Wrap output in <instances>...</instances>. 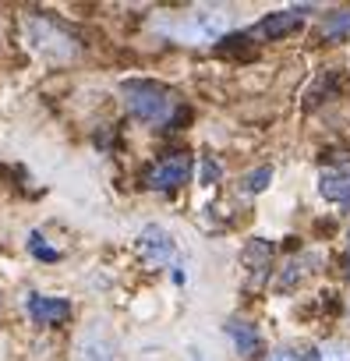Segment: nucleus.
<instances>
[{
	"instance_id": "obj_1",
	"label": "nucleus",
	"mask_w": 350,
	"mask_h": 361,
	"mask_svg": "<svg viewBox=\"0 0 350 361\" xmlns=\"http://www.w3.org/2000/svg\"><path fill=\"white\" fill-rule=\"evenodd\" d=\"M230 29H234L230 8H188V11H170L152 18V32L177 47H213L227 39Z\"/></svg>"
},
{
	"instance_id": "obj_2",
	"label": "nucleus",
	"mask_w": 350,
	"mask_h": 361,
	"mask_svg": "<svg viewBox=\"0 0 350 361\" xmlns=\"http://www.w3.org/2000/svg\"><path fill=\"white\" fill-rule=\"evenodd\" d=\"M120 99H124L127 114L142 124H166L173 117V110H177V96L152 78H127L120 85Z\"/></svg>"
},
{
	"instance_id": "obj_3",
	"label": "nucleus",
	"mask_w": 350,
	"mask_h": 361,
	"mask_svg": "<svg viewBox=\"0 0 350 361\" xmlns=\"http://www.w3.org/2000/svg\"><path fill=\"white\" fill-rule=\"evenodd\" d=\"M25 47H29L32 54L54 61V64L75 61L78 50H82V43H78L64 25H57V22H50V18H39V15L25 18Z\"/></svg>"
},
{
	"instance_id": "obj_4",
	"label": "nucleus",
	"mask_w": 350,
	"mask_h": 361,
	"mask_svg": "<svg viewBox=\"0 0 350 361\" xmlns=\"http://www.w3.org/2000/svg\"><path fill=\"white\" fill-rule=\"evenodd\" d=\"M75 361H120L117 333L106 322H89L75 340Z\"/></svg>"
},
{
	"instance_id": "obj_5",
	"label": "nucleus",
	"mask_w": 350,
	"mask_h": 361,
	"mask_svg": "<svg viewBox=\"0 0 350 361\" xmlns=\"http://www.w3.org/2000/svg\"><path fill=\"white\" fill-rule=\"evenodd\" d=\"M135 245H138L142 262L152 266V269H166V266L177 262V241H173V234L166 227H159V224H145L138 231V241Z\"/></svg>"
},
{
	"instance_id": "obj_6",
	"label": "nucleus",
	"mask_w": 350,
	"mask_h": 361,
	"mask_svg": "<svg viewBox=\"0 0 350 361\" xmlns=\"http://www.w3.org/2000/svg\"><path fill=\"white\" fill-rule=\"evenodd\" d=\"M188 180H192V156L188 152L163 156L145 170V188L149 192H173V188L188 185Z\"/></svg>"
},
{
	"instance_id": "obj_7",
	"label": "nucleus",
	"mask_w": 350,
	"mask_h": 361,
	"mask_svg": "<svg viewBox=\"0 0 350 361\" xmlns=\"http://www.w3.org/2000/svg\"><path fill=\"white\" fill-rule=\"evenodd\" d=\"M304 15H308V8H283V11H273V15H265L258 25H251L244 36H248V39H283V36H290V32L301 29Z\"/></svg>"
},
{
	"instance_id": "obj_8",
	"label": "nucleus",
	"mask_w": 350,
	"mask_h": 361,
	"mask_svg": "<svg viewBox=\"0 0 350 361\" xmlns=\"http://www.w3.org/2000/svg\"><path fill=\"white\" fill-rule=\"evenodd\" d=\"M318 195L332 206H350V163L322 166L318 173Z\"/></svg>"
},
{
	"instance_id": "obj_9",
	"label": "nucleus",
	"mask_w": 350,
	"mask_h": 361,
	"mask_svg": "<svg viewBox=\"0 0 350 361\" xmlns=\"http://www.w3.org/2000/svg\"><path fill=\"white\" fill-rule=\"evenodd\" d=\"M25 312L36 326H50V322H61L71 315V305L68 298H46V294H29L25 301Z\"/></svg>"
},
{
	"instance_id": "obj_10",
	"label": "nucleus",
	"mask_w": 350,
	"mask_h": 361,
	"mask_svg": "<svg viewBox=\"0 0 350 361\" xmlns=\"http://www.w3.org/2000/svg\"><path fill=\"white\" fill-rule=\"evenodd\" d=\"M223 333L230 336V343H234L237 354L251 357L258 350V329H255V322H248V319H227L223 322Z\"/></svg>"
},
{
	"instance_id": "obj_11",
	"label": "nucleus",
	"mask_w": 350,
	"mask_h": 361,
	"mask_svg": "<svg viewBox=\"0 0 350 361\" xmlns=\"http://www.w3.org/2000/svg\"><path fill=\"white\" fill-rule=\"evenodd\" d=\"M350 36V8H339V11H332V15H325V22H322V39H346Z\"/></svg>"
},
{
	"instance_id": "obj_12",
	"label": "nucleus",
	"mask_w": 350,
	"mask_h": 361,
	"mask_svg": "<svg viewBox=\"0 0 350 361\" xmlns=\"http://www.w3.org/2000/svg\"><path fill=\"white\" fill-rule=\"evenodd\" d=\"M273 185V166H258V170H248L244 177H241V192L244 195H258V192H265Z\"/></svg>"
},
{
	"instance_id": "obj_13",
	"label": "nucleus",
	"mask_w": 350,
	"mask_h": 361,
	"mask_svg": "<svg viewBox=\"0 0 350 361\" xmlns=\"http://www.w3.org/2000/svg\"><path fill=\"white\" fill-rule=\"evenodd\" d=\"M265 361H318V347H304V343H290L273 350Z\"/></svg>"
},
{
	"instance_id": "obj_14",
	"label": "nucleus",
	"mask_w": 350,
	"mask_h": 361,
	"mask_svg": "<svg viewBox=\"0 0 350 361\" xmlns=\"http://www.w3.org/2000/svg\"><path fill=\"white\" fill-rule=\"evenodd\" d=\"M269 255H273V245L262 241V238H255V241L244 248V266H265Z\"/></svg>"
},
{
	"instance_id": "obj_15",
	"label": "nucleus",
	"mask_w": 350,
	"mask_h": 361,
	"mask_svg": "<svg viewBox=\"0 0 350 361\" xmlns=\"http://www.w3.org/2000/svg\"><path fill=\"white\" fill-rule=\"evenodd\" d=\"M311 262H315L311 255H304V259H297V262H290V266H287V273H280V280H276V287H280V290H290V287H294V283H297V280L304 276V266H311Z\"/></svg>"
},
{
	"instance_id": "obj_16",
	"label": "nucleus",
	"mask_w": 350,
	"mask_h": 361,
	"mask_svg": "<svg viewBox=\"0 0 350 361\" xmlns=\"http://www.w3.org/2000/svg\"><path fill=\"white\" fill-rule=\"evenodd\" d=\"M318 361H350V343L343 340H329L318 347Z\"/></svg>"
},
{
	"instance_id": "obj_17",
	"label": "nucleus",
	"mask_w": 350,
	"mask_h": 361,
	"mask_svg": "<svg viewBox=\"0 0 350 361\" xmlns=\"http://www.w3.org/2000/svg\"><path fill=\"white\" fill-rule=\"evenodd\" d=\"M29 248H32V255H36V259H46V262H54V259H57V248H46L39 231H32V234H29Z\"/></svg>"
},
{
	"instance_id": "obj_18",
	"label": "nucleus",
	"mask_w": 350,
	"mask_h": 361,
	"mask_svg": "<svg viewBox=\"0 0 350 361\" xmlns=\"http://www.w3.org/2000/svg\"><path fill=\"white\" fill-rule=\"evenodd\" d=\"M220 180V166H216V159L213 156H202V173H199V185H216Z\"/></svg>"
},
{
	"instance_id": "obj_19",
	"label": "nucleus",
	"mask_w": 350,
	"mask_h": 361,
	"mask_svg": "<svg viewBox=\"0 0 350 361\" xmlns=\"http://www.w3.org/2000/svg\"><path fill=\"white\" fill-rule=\"evenodd\" d=\"M192 361H206V354L202 350H192Z\"/></svg>"
},
{
	"instance_id": "obj_20",
	"label": "nucleus",
	"mask_w": 350,
	"mask_h": 361,
	"mask_svg": "<svg viewBox=\"0 0 350 361\" xmlns=\"http://www.w3.org/2000/svg\"><path fill=\"white\" fill-rule=\"evenodd\" d=\"M343 269H346V276H350V245H346V262H343Z\"/></svg>"
},
{
	"instance_id": "obj_21",
	"label": "nucleus",
	"mask_w": 350,
	"mask_h": 361,
	"mask_svg": "<svg viewBox=\"0 0 350 361\" xmlns=\"http://www.w3.org/2000/svg\"><path fill=\"white\" fill-rule=\"evenodd\" d=\"M346 319H350V308H346Z\"/></svg>"
}]
</instances>
